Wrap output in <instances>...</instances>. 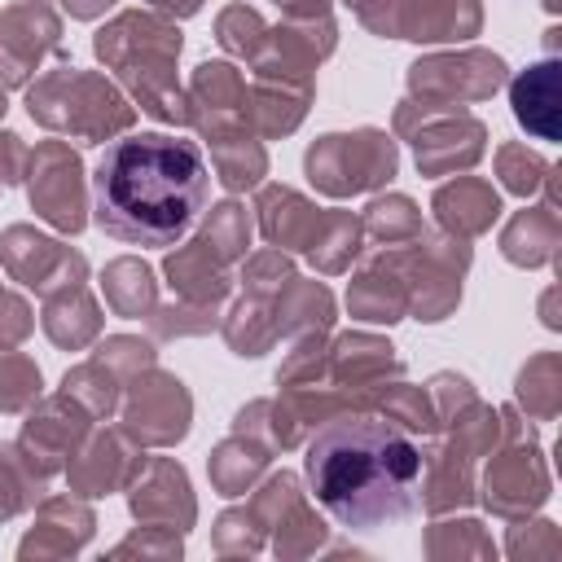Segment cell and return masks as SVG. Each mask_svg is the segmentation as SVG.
Wrapping results in <instances>:
<instances>
[{"label": "cell", "instance_id": "1", "mask_svg": "<svg viewBox=\"0 0 562 562\" xmlns=\"http://www.w3.org/2000/svg\"><path fill=\"white\" fill-rule=\"evenodd\" d=\"M211 167L198 140L176 132H127L97 154L92 220L123 246H176L206 211Z\"/></svg>", "mask_w": 562, "mask_h": 562}, {"label": "cell", "instance_id": "2", "mask_svg": "<svg viewBox=\"0 0 562 562\" xmlns=\"http://www.w3.org/2000/svg\"><path fill=\"white\" fill-rule=\"evenodd\" d=\"M303 474L338 527L378 531L417 509L426 457L417 439L386 417H338L312 435Z\"/></svg>", "mask_w": 562, "mask_h": 562}]
</instances>
